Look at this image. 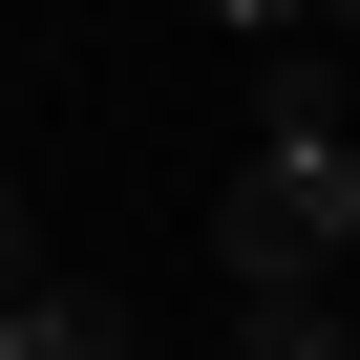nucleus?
I'll list each match as a JSON object with an SVG mask.
<instances>
[{"instance_id":"nucleus-2","label":"nucleus","mask_w":360,"mask_h":360,"mask_svg":"<svg viewBox=\"0 0 360 360\" xmlns=\"http://www.w3.org/2000/svg\"><path fill=\"white\" fill-rule=\"evenodd\" d=\"M0 360H148V339H127V297H106V276H43L22 318H0Z\"/></svg>"},{"instance_id":"nucleus-1","label":"nucleus","mask_w":360,"mask_h":360,"mask_svg":"<svg viewBox=\"0 0 360 360\" xmlns=\"http://www.w3.org/2000/svg\"><path fill=\"white\" fill-rule=\"evenodd\" d=\"M339 255H360V127L339 148H255L233 191H212V276L233 297H318Z\"/></svg>"},{"instance_id":"nucleus-3","label":"nucleus","mask_w":360,"mask_h":360,"mask_svg":"<svg viewBox=\"0 0 360 360\" xmlns=\"http://www.w3.org/2000/svg\"><path fill=\"white\" fill-rule=\"evenodd\" d=\"M233 360H360L339 297H233Z\"/></svg>"}]
</instances>
